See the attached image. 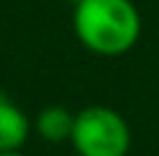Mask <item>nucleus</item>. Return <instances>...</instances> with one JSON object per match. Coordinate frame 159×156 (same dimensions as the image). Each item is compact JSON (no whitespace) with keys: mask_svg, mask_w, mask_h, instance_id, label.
<instances>
[{"mask_svg":"<svg viewBox=\"0 0 159 156\" xmlns=\"http://www.w3.org/2000/svg\"><path fill=\"white\" fill-rule=\"evenodd\" d=\"M0 156H24L21 151H5V154H0Z\"/></svg>","mask_w":159,"mask_h":156,"instance_id":"obj_5","label":"nucleus"},{"mask_svg":"<svg viewBox=\"0 0 159 156\" xmlns=\"http://www.w3.org/2000/svg\"><path fill=\"white\" fill-rule=\"evenodd\" d=\"M70 143L78 156H128L130 128L112 107L94 104L76 115Z\"/></svg>","mask_w":159,"mask_h":156,"instance_id":"obj_2","label":"nucleus"},{"mask_svg":"<svg viewBox=\"0 0 159 156\" xmlns=\"http://www.w3.org/2000/svg\"><path fill=\"white\" fill-rule=\"evenodd\" d=\"M73 120H76V115H70L65 107H57L55 104V107H44L37 115L34 130L50 143H63V141H70Z\"/></svg>","mask_w":159,"mask_h":156,"instance_id":"obj_4","label":"nucleus"},{"mask_svg":"<svg viewBox=\"0 0 159 156\" xmlns=\"http://www.w3.org/2000/svg\"><path fill=\"white\" fill-rule=\"evenodd\" d=\"M29 130L31 122L24 115V109L0 96V154L21 151V146L29 138Z\"/></svg>","mask_w":159,"mask_h":156,"instance_id":"obj_3","label":"nucleus"},{"mask_svg":"<svg viewBox=\"0 0 159 156\" xmlns=\"http://www.w3.org/2000/svg\"><path fill=\"white\" fill-rule=\"evenodd\" d=\"M73 31L89 52L104 57L125 55L141 37V13L133 0H78Z\"/></svg>","mask_w":159,"mask_h":156,"instance_id":"obj_1","label":"nucleus"}]
</instances>
